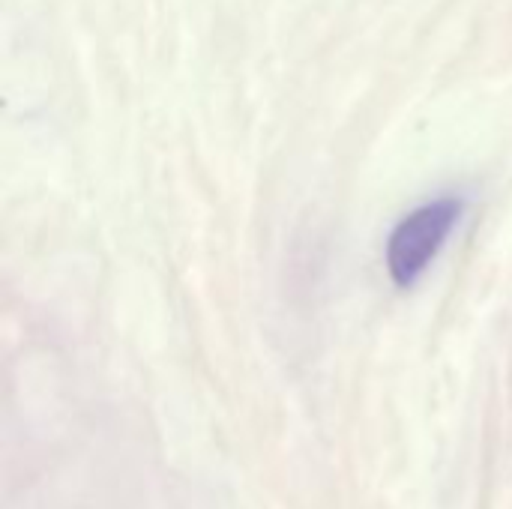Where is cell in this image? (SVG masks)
<instances>
[{"label":"cell","instance_id":"cell-1","mask_svg":"<svg viewBox=\"0 0 512 509\" xmlns=\"http://www.w3.org/2000/svg\"><path fill=\"white\" fill-rule=\"evenodd\" d=\"M462 198H438L408 213L387 240V273L399 288H414L432 261L441 255L447 237L462 219Z\"/></svg>","mask_w":512,"mask_h":509}]
</instances>
